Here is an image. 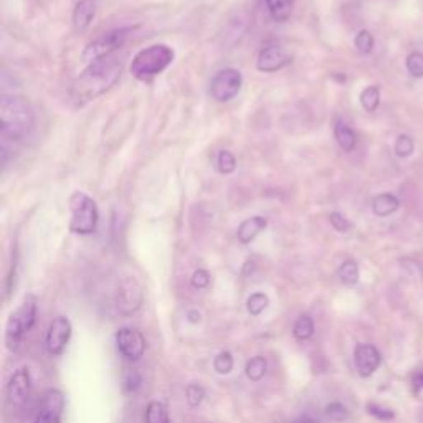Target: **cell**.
I'll return each mask as SVG.
<instances>
[{"mask_svg": "<svg viewBox=\"0 0 423 423\" xmlns=\"http://www.w3.org/2000/svg\"><path fill=\"white\" fill-rule=\"evenodd\" d=\"M71 336V324L66 318L60 316L53 319L50 324L49 334H47V347L53 356H60L65 349Z\"/></svg>", "mask_w": 423, "mask_h": 423, "instance_id": "10", "label": "cell"}, {"mask_svg": "<svg viewBox=\"0 0 423 423\" xmlns=\"http://www.w3.org/2000/svg\"><path fill=\"white\" fill-rule=\"evenodd\" d=\"M266 369H268L266 359L261 357V356H257V357L251 359V361H248L245 372H246V377H248L250 381L258 382V381H261L263 377H265Z\"/></svg>", "mask_w": 423, "mask_h": 423, "instance_id": "20", "label": "cell"}, {"mask_svg": "<svg viewBox=\"0 0 423 423\" xmlns=\"http://www.w3.org/2000/svg\"><path fill=\"white\" fill-rule=\"evenodd\" d=\"M203 397H205V392L201 385L197 384H190L187 387V402H189L190 407H198L202 404Z\"/></svg>", "mask_w": 423, "mask_h": 423, "instance_id": "31", "label": "cell"}, {"mask_svg": "<svg viewBox=\"0 0 423 423\" xmlns=\"http://www.w3.org/2000/svg\"><path fill=\"white\" fill-rule=\"evenodd\" d=\"M37 316V298L34 294H29L23 299L22 306L12 314L9 322H7V344L10 349H15L18 344L20 337L31 329Z\"/></svg>", "mask_w": 423, "mask_h": 423, "instance_id": "5", "label": "cell"}, {"mask_svg": "<svg viewBox=\"0 0 423 423\" xmlns=\"http://www.w3.org/2000/svg\"><path fill=\"white\" fill-rule=\"evenodd\" d=\"M268 306V296L263 293H255L251 294L248 298V301H246V309H248V313L251 316H258V314H261V311Z\"/></svg>", "mask_w": 423, "mask_h": 423, "instance_id": "25", "label": "cell"}, {"mask_svg": "<svg viewBox=\"0 0 423 423\" xmlns=\"http://www.w3.org/2000/svg\"><path fill=\"white\" fill-rule=\"evenodd\" d=\"M218 169H220L222 174L235 172V169H237V159H235V155L229 153V151H222V153L218 154Z\"/></svg>", "mask_w": 423, "mask_h": 423, "instance_id": "29", "label": "cell"}, {"mask_svg": "<svg viewBox=\"0 0 423 423\" xmlns=\"http://www.w3.org/2000/svg\"><path fill=\"white\" fill-rule=\"evenodd\" d=\"M192 286L197 290H202V288H207V286L210 285V274L207 273L205 270H197L195 273L192 274Z\"/></svg>", "mask_w": 423, "mask_h": 423, "instance_id": "35", "label": "cell"}, {"mask_svg": "<svg viewBox=\"0 0 423 423\" xmlns=\"http://www.w3.org/2000/svg\"><path fill=\"white\" fill-rule=\"evenodd\" d=\"M121 62L116 57H106L91 63L71 86V98L78 105H85L113 88L121 78Z\"/></svg>", "mask_w": 423, "mask_h": 423, "instance_id": "1", "label": "cell"}, {"mask_svg": "<svg viewBox=\"0 0 423 423\" xmlns=\"http://www.w3.org/2000/svg\"><path fill=\"white\" fill-rule=\"evenodd\" d=\"M119 352L129 361H139L146 350V341L142 334L133 327H121L116 334Z\"/></svg>", "mask_w": 423, "mask_h": 423, "instance_id": "9", "label": "cell"}, {"mask_svg": "<svg viewBox=\"0 0 423 423\" xmlns=\"http://www.w3.org/2000/svg\"><path fill=\"white\" fill-rule=\"evenodd\" d=\"M400 202L392 194H381L372 201V212L377 217H389L398 209Z\"/></svg>", "mask_w": 423, "mask_h": 423, "instance_id": "16", "label": "cell"}, {"mask_svg": "<svg viewBox=\"0 0 423 423\" xmlns=\"http://www.w3.org/2000/svg\"><path fill=\"white\" fill-rule=\"evenodd\" d=\"M356 369L362 377H370L381 366V352L372 344H359L354 352Z\"/></svg>", "mask_w": 423, "mask_h": 423, "instance_id": "11", "label": "cell"}, {"mask_svg": "<svg viewBox=\"0 0 423 423\" xmlns=\"http://www.w3.org/2000/svg\"><path fill=\"white\" fill-rule=\"evenodd\" d=\"M174 51L167 45H153L139 51L131 63V73L138 79H149L162 73L172 63Z\"/></svg>", "mask_w": 423, "mask_h": 423, "instance_id": "3", "label": "cell"}, {"mask_svg": "<svg viewBox=\"0 0 423 423\" xmlns=\"http://www.w3.org/2000/svg\"><path fill=\"white\" fill-rule=\"evenodd\" d=\"M337 274H339V278H341V281L344 283V285H349V286L356 285L357 279H359L357 263L352 261V260L344 261L341 266H339Z\"/></svg>", "mask_w": 423, "mask_h": 423, "instance_id": "21", "label": "cell"}, {"mask_svg": "<svg viewBox=\"0 0 423 423\" xmlns=\"http://www.w3.org/2000/svg\"><path fill=\"white\" fill-rule=\"evenodd\" d=\"M354 45H356V49L361 55L370 53V51H372V49H374L372 34H370V31H367V30H361L357 34L356 40H354Z\"/></svg>", "mask_w": 423, "mask_h": 423, "instance_id": "28", "label": "cell"}, {"mask_svg": "<svg viewBox=\"0 0 423 423\" xmlns=\"http://www.w3.org/2000/svg\"><path fill=\"white\" fill-rule=\"evenodd\" d=\"M266 225H268V222H266V218H263V217L246 218V220L238 227V233H237L238 240L246 245V243L255 240V238H257L258 235L266 229Z\"/></svg>", "mask_w": 423, "mask_h": 423, "instance_id": "15", "label": "cell"}, {"mask_svg": "<svg viewBox=\"0 0 423 423\" xmlns=\"http://www.w3.org/2000/svg\"><path fill=\"white\" fill-rule=\"evenodd\" d=\"M63 409H65V398H63V394L60 392V390H49V392H45L42 398L40 410L62 415Z\"/></svg>", "mask_w": 423, "mask_h": 423, "instance_id": "19", "label": "cell"}, {"mask_svg": "<svg viewBox=\"0 0 423 423\" xmlns=\"http://www.w3.org/2000/svg\"><path fill=\"white\" fill-rule=\"evenodd\" d=\"M129 31L131 29H118L107 31L103 37L97 38L86 47L85 51H83V60L88 63H94L101 58L111 57L113 51L119 50L125 45L127 37H129Z\"/></svg>", "mask_w": 423, "mask_h": 423, "instance_id": "6", "label": "cell"}, {"mask_svg": "<svg viewBox=\"0 0 423 423\" xmlns=\"http://www.w3.org/2000/svg\"><path fill=\"white\" fill-rule=\"evenodd\" d=\"M367 412H369L372 417L379 418V420H392L394 412L389 409H384V407L377 405V404H367Z\"/></svg>", "mask_w": 423, "mask_h": 423, "instance_id": "32", "label": "cell"}, {"mask_svg": "<svg viewBox=\"0 0 423 423\" xmlns=\"http://www.w3.org/2000/svg\"><path fill=\"white\" fill-rule=\"evenodd\" d=\"M394 149L398 157H409V155H412V153L415 151L413 139L407 134H400L397 138V141H395Z\"/></svg>", "mask_w": 423, "mask_h": 423, "instance_id": "27", "label": "cell"}, {"mask_svg": "<svg viewBox=\"0 0 423 423\" xmlns=\"http://www.w3.org/2000/svg\"><path fill=\"white\" fill-rule=\"evenodd\" d=\"M313 333H314V322L308 314L299 318L296 321V324H294L293 327V334L298 341H306V339H309L311 336H313Z\"/></svg>", "mask_w": 423, "mask_h": 423, "instance_id": "22", "label": "cell"}, {"mask_svg": "<svg viewBox=\"0 0 423 423\" xmlns=\"http://www.w3.org/2000/svg\"><path fill=\"white\" fill-rule=\"evenodd\" d=\"M329 222H331V225L334 227V230L342 231V233L350 229L349 220H347L344 215L339 214V212H333V214L329 215Z\"/></svg>", "mask_w": 423, "mask_h": 423, "instance_id": "34", "label": "cell"}, {"mask_svg": "<svg viewBox=\"0 0 423 423\" xmlns=\"http://www.w3.org/2000/svg\"><path fill=\"white\" fill-rule=\"evenodd\" d=\"M407 70L415 78H423V53L422 51H412L407 57Z\"/></svg>", "mask_w": 423, "mask_h": 423, "instance_id": "26", "label": "cell"}, {"mask_svg": "<svg viewBox=\"0 0 423 423\" xmlns=\"http://www.w3.org/2000/svg\"><path fill=\"white\" fill-rule=\"evenodd\" d=\"M296 423H314V422L313 420H308V418H305V420H299Z\"/></svg>", "mask_w": 423, "mask_h": 423, "instance_id": "40", "label": "cell"}, {"mask_svg": "<svg viewBox=\"0 0 423 423\" xmlns=\"http://www.w3.org/2000/svg\"><path fill=\"white\" fill-rule=\"evenodd\" d=\"M187 318H189V321L190 322H198L201 321V313H198V311H195V309H192V311H189V314H187Z\"/></svg>", "mask_w": 423, "mask_h": 423, "instance_id": "39", "label": "cell"}, {"mask_svg": "<svg viewBox=\"0 0 423 423\" xmlns=\"http://www.w3.org/2000/svg\"><path fill=\"white\" fill-rule=\"evenodd\" d=\"M294 0H266V7L271 18L277 20V22H286L291 17V12H293Z\"/></svg>", "mask_w": 423, "mask_h": 423, "instance_id": "18", "label": "cell"}, {"mask_svg": "<svg viewBox=\"0 0 423 423\" xmlns=\"http://www.w3.org/2000/svg\"><path fill=\"white\" fill-rule=\"evenodd\" d=\"M139 384H141V375L136 372V370H127L125 374V387L127 392H134Z\"/></svg>", "mask_w": 423, "mask_h": 423, "instance_id": "36", "label": "cell"}, {"mask_svg": "<svg viewBox=\"0 0 423 423\" xmlns=\"http://www.w3.org/2000/svg\"><path fill=\"white\" fill-rule=\"evenodd\" d=\"M142 288L138 283V279L127 277L121 281L118 288V296H116V303H118L119 313L125 316H131L136 311L141 308L142 305Z\"/></svg>", "mask_w": 423, "mask_h": 423, "instance_id": "8", "label": "cell"}, {"mask_svg": "<svg viewBox=\"0 0 423 423\" xmlns=\"http://www.w3.org/2000/svg\"><path fill=\"white\" fill-rule=\"evenodd\" d=\"M290 57L281 47L278 45H270L266 49H263L258 55L257 60V68L265 73H271V71L281 70L283 66L288 65Z\"/></svg>", "mask_w": 423, "mask_h": 423, "instance_id": "12", "label": "cell"}, {"mask_svg": "<svg viewBox=\"0 0 423 423\" xmlns=\"http://www.w3.org/2000/svg\"><path fill=\"white\" fill-rule=\"evenodd\" d=\"M243 83L242 73L233 68H227L222 70L220 73H217V77L212 79L210 85V94L212 98L217 99V101L225 103L230 101L231 98H235L240 91Z\"/></svg>", "mask_w": 423, "mask_h": 423, "instance_id": "7", "label": "cell"}, {"mask_svg": "<svg viewBox=\"0 0 423 423\" xmlns=\"http://www.w3.org/2000/svg\"><path fill=\"white\" fill-rule=\"evenodd\" d=\"M60 417H62V415L40 410V415L37 417V420H35V423H60Z\"/></svg>", "mask_w": 423, "mask_h": 423, "instance_id": "37", "label": "cell"}, {"mask_svg": "<svg viewBox=\"0 0 423 423\" xmlns=\"http://www.w3.org/2000/svg\"><path fill=\"white\" fill-rule=\"evenodd\" d=\"M326 415L331 418V420L341 422L347 417V409L342 404H337L336 402V404H331L326 407Z\"/></svg>", "mask_w": 423, "mask_h": 423, "instance_id": "33", "label": "cell"}, {"mask_svg": "<svg viewBox=\"0 0 423 423\" xmlns=\"http://www.w3.org/2000/svg\"><path fill=\"white\" fill-rule=\"evenodd\" d=\"M35 118L30 103L22 97H3L0 101L2 142H22L34 129Z\"/></svg>", "mask_w": 423, "mask_h": 423, "instance_id": "2", "label": "cell"}, {"mask_svg": "<svg viewBox=\"0 0 423 423\" xmlns=\"http://www.w3.org/2000/svg\"><path fill=\"white\" fill-rule=\"evenodd\" d=\"M30 392V374L27 369L15 370L12 375L9 385H7V394L9 400L14 405H22L27 400Z\"/></svg>", "mask_w": 423, "mask_h": 423, "instance_id": "13", "label": "cell"}, {"mask_svg": "<svg viewBox=\"0 0 423 423\" xmlns=\"http://www.w3.org/2000/svg\"><path fill=\"white\" fill-rule=\"evenodd\" d=\"M94 14H97V0H81L73 12L75 30L79 34L88 30V27L93 22Z\"/></svg>", "mask_w": 423, "mask_h": 423, "instance_id": "14", "label": "cell"}, {"mask_svg": "<svg viewBox=\"0 0 423 423\" xmlns=\"http://www.w3.org/2000/svg\"><path fill=\"white\" fill-rule=\"evenodd\" d=\"M214 367L218 374H229L233 369V357L230 352H220L215 357Z\"/></svg>", "mask_w": 423, "mask_h": 423, "instance_id": "30", "label": "cell"}, {"mask_svg": "<svg viewBox=\"0 0 423 423\" xmlns=\"http://www.w3.org/2000/svg\"><path fill=\"white\" fill-rule=\"evenodd\" d=\"M413 390L415 392H422L423 390V370L413 375Z\"/></svg>", "mask_w": 423, "mask_h": 423, "instance_id": "38", "label": "cell"}, {"mask_svg": "<svg viewBox=\"0 0 423 423\" xmlns=\"http://www.w3.org/2000/svg\"><path fill=\"white\" fill-rule=\"evenodd\" d=\"M71 223L70 230L79 235H90L97 230L99 214L97 203L83 192H75L70 198Z\"/></svg>", "mask_w": 423, "mask_h": 423, "instance_id": "4", "label": "cell"}, {"mask_svg": "<svg viewBox=\"0 0 423 423\" xmlns=\"http://www.w3.org/2000/svg\"><path fill=\"white\" fill-rule=\"evenodd\" d=\"M379 103H381V90H379L377 86L366 88L361 93V105L364 106V110L369 111V113H374V111L377 110Z\"/></svg>", "mask_w": 423, "mask_h": 423, "instance_id": "23", "label": "cell"}, {"mask_svg": "<svg viewBox=\"0 0 423 423\" xmlns=\"http://www.w3.org/2000/svg\"><path fill=\"white\" fill-rule=\"evenodd\" d=\"M146 422L147 423H169L166 407H164L162 404H159V402H151L146 410Z\"/></svg>", "mask_w": 423, "mask_h": 423, "instance_id": "24", "label": "cell"}, {"mask_svg": "<svg viewBox=\"0 0 423 423\" xmlns=\"http://www.w3.org/2000/svg\"><path fill=\"white\" fill-rule=\"evenodd\" d=\"M334 136H336L337 144L341 146L346 153H350L357 144L356 133L342 121H337L336 126H334Z\"/></svg>", "mask_w": 423, "mask_h": 423, "instance_id": "17", "label": "cell"}]
</instances>
